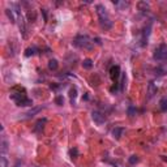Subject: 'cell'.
I'll return each instance as SVG.
<instances>
[{
  "instance_id": "1",
  "label": "cell",
  "mask_w": 167,
  "mask_h": 167,
  "mask_svg": "<svg viewBox=\"0 0 167 167\" xmlns=\"http://www.w3.org/2000/svg\"><path fill=\"white\" fill-rule=\"evenodd\" d=\"M21 92H25L22 88H18V93L16 92V89H13L12 93H10V98L13 99V101L16 102V104L20 106V107H26V106H33V101L30 98H27L26 97V94L25 93H22Z\"/></svg>"
},
{
  "instance_id": "2",
  "label": "cell",
  "mask_w": 167,
  "mask_h": 167,
  "mask_svg": "<svg viewBox=\"0 0 167 167\" xmlns=\"http://www.w3.org/2000/svg\"><path fill=\"white\" fill-rule=\"evenodd\" d=\"M96 9H97V14L99 17V22H101V26L104 30L111 29V27H112V21H111L110 16L107 13V9H106L102 4H98L96 7Z\"/></svg>"
},
{
  "instance_id": "3",
  "label": "cell",
  "mask_w": 167,
  "mask_h": 167,
  "mask_svg": "<svg viewBox=\"0 0 167 167\" xmlns=\"http://www.w3.org/2000/svg\"><path fill=\"white\" fill-rule=\"evenodd\" d=\"M92 39L88 35H77L73 41V44L79 48H92Z\"/></svg>"
},
{
  "instance_id": "4",
  "label": "cell",
  "mask_w": 167,
  "mask_h": 167,
  "mask_svg": "<svg viewBox=\"0 0 167 167\" xmlns=\"http://www.w3.org/2000/svg\"><path fill=\"white\" fill-rule=\"evenodd\" d=\"M153 58L155 60H166L167 59V46L166 44H161L154 50Z\"/></svg>"
},
{
  "instance_id": "5",
  "label": "cell",
  "mask_w": 167,
  "mask_h": 167,
  "mask_svg": "<svg viewBox=\"0 0 167 167\" xmlns=\"http://www.w3.org/2000/svg\"><path fill=\"white\" fill-rule=\"evenodd\" d=\"M92 119L94 120V123H96L97 125H102L106 121V116L102 112H99V111H93L92 112Z\"/></svg>"
},
{
  "instance_id": "6",
  "label": "cell",
  "mask_w": 167,
  "mask_h": 167,
  "mask_svg": "<svg viewBox=\"0 0 167 167\" xmlns=\"http://www.w3.org/2000/svg\"><path fill=\"white\" fill-rule=\"evenodd\" d=\"M121 76V72H120V67L119 65H112L110 69V77L111 80H112L114 82H116L119 80V77Z\"/></svg>"
},
{
  "instance_id": "7",
  "label": "cell",
  "mask_w": 167,
  "mask_h": 167,
  "mask_svg": "<svg viewBox=\"0 0 167 167\" xmlns=\"http://www.w3.org/2000/svg\"><path fill=\"white\" fill-rule=\"evenodd\" d=\"M42 108H43V107H41V106H39V107H33L31 110L27 111V112L22 114V115H24V116H22V119H30V118H33V116L37 115V114H38V112H39V111L42 110Z\"/></svg>"
},
{
  "instance_id": "8",
  "label": "cell",
  "mask_w": 167,
  "mask_h": 167,
  "mask_svg": "<svg viewBox=\"0 0 167 167\" xmlns=\"http://www.w3.org/2000/svg\"><path fill=\"white\" fill-rule=\"evenodd\" d=\"M124 132H125V129L123 127H115L112 129V136H114V138H116V140H119V138L124 135Z\"/></svg>"
},
{
  "instance_id": "9",
  "label": "cell",
  "mask_w": 167,
  "mask_h": 167,
  "mask_svg": "<svg viewBox=\"0 0 167 167\" xmlns=\"http://www.w3.org/2000/svg\"><path fill=\"white\" fill-rule=\"evenodd\" d=\"M44 124H46V119H39L35 123L34 128H33V131H34V132H42V129L44 128Z\"/></svg>"
},
{
  "instance_id": "10",
  "label": "cell",
  "mask_w": 167,
  "mask_h": 167,
  "mask_svg": "<svg viewBox=\"0 0 167 167\" xmlns=\"http://www.w3.org/2000/svg\"><path fill=\"white\" fill-rule=\"evenodd\" d=\"M37 52H38V48H37V47H34V46L29 47V48L25 50V56H26V58H30V56H33V55H35Z\"/></svg>"
},
{
  "instance_id": "11",
  "label": "cell",
  "mask_w": 167,
  "mask_h": 167,
  "mask_svg": "<svg viewBox=\"0 0 167 167\" xmlns=\"http://www.w3.org/2000/svg\"><path fill=\"white\" fill-rule=\"evenodd\" d=\"M58 67H59L58 60L51 59V60L48 62V69H50V71H56V69H58Z\"/></svg>"
},
{
  "instance_id": "12",
  "label": "cell",
  "mask_w": 167,
  "mask_h": 167,
  "mask_svg": "<svg viewBox=\"0 0 167 167\" xmlns=\"http://www.w3.org/2000/svg\"><path fill=\"white\" fill-rule=\"evenodd\" d=\"M137 7L140 10H142V12H145V10H150V5L146 3V2H140L137 4Z\"/></svg>"
},
{
  "instance_id": "13",
  "label": "cell",
  "mask_w": 167,
  "mask_h": 167,
  "mask_svg": "<svg viewBox=\"0 0 167 167\" xmlns=\"http://www.w3.org/2000/svg\"><path fill=\"white\" fill-rule=\"evenodd\" d=\"M69 97H71V103L75 104V103H76L75 99H76V97H77V89H76V88H72L71 90H69Z\"/></svg>"
},
{
  "instance_id": "14",
  "label": "cell",
  "mask_w": 167,
  "mask_h": 167,
  "mask_svg": "<svg viewBox=\"0 0 167 167\" xmlns=\"http://www.w3.org/2000/svg\"><path fill=\"white\" fill-rule=\"evenodd\" d=\"M148 89H149V98H152L154 94L157 93V88H155L154 82H150V84H149V86H148Z\"/></svg>"
},
{
  "instance_id": "15",
  "label": "cell",
  "mask_w": 167,
  "mask_h": 167,
  "mask_svg": "<svg viewBox=\"0 0 167 167\" xmlns=\"http://www.w3.org/2000/svg\"><path fill=\"white\" fill-rule=\"evenodd\" d=\"M82 67L85 69H90L92 67H93V62H92V59H85L82 62Z\"/></svg>"
},
{
  "instance_id": "16",
  "label": "cell",
  "mask_w": 167,
  "mask_h": 167,
  "mask_svg": "<svg viewBox=\"0 0 167 167\" xmlns=\"http://www.w3.org/2000/svg\"><path fill=\"white\" fill-rule=\"evenodd\" d=\"M128 162H129L131 165H136L138 162V157L137 155H131L129 159H128Z\"/></svg>"
},
{
  "instance_id": "17",
  "label": "cell",
  "mask_w": 167,
  "mask_h": 167,
  "mask_svg": "<svg viewBox=\"0 0 167 167\" xmlns=\"http://www.w3.org/2000/svg\"><path fill=\"white\" fill-rule=\"evenodd\" d=\"M0 161H2V167H8V161H7L5 154H2V158H0Z\"/></svg>"
},
{
  "instance_id": "18",
  "label": "cell",
  "mask_w": 167,
  "mask_h": 167,
  "mask_svg": "<svg viewBox=\"0 0 167 167\" xmlns=\"http://www.w3.org/2000/svg\"><path fill=\"white\" fill-rule=\"evenodd\" d=\"M161 108L163 111L167 110V99H162V101H161Z\"/></svg>"
},
{
  "instance_id": "19",
  "label": "cell",
  "mask_w": 167,
  "mask_h": 167,
  "mask_svg": "<svg viewBox=\"0 0 167 167\" xmlns=\"http://www.w3.org/2000/svg\"><path fill=\"white\" fill-rule=\"evenodd\" d=\"M135 112H136V108L133 107V106H131V107L128 108V115H129V116H133V115H135Z\"/></svg>"
},
{
  "instance_id": "20",
  "label": "cell",
  "mask_w": 167,
  "mask_h": 167,
  "mask_svg": "<svg viewBox=\"0 0 167 167\" xmlns=\"http://www.w3.org/2000/svg\"><path fill=\"white\" fill-rule=\"evenodd\" d=\"M77 154H79V152H77L76 148L71 150V157H72V158H77Z\"/></svg>"
},
{
  "instance_id": "21",
  "label": "cell",
  "mask_w": 167,
  "mask_h": 167,
  "mask_svg": "<svg viewBox=\"0 0 167 167\" xmlns=\"http://www.w3.org/2000/svg\"><path fill=\"white\" fill-rule=\"evenodd\" d=\"M55 102H56L59 106H63V103H64V99H63V97H60V96H59V97L56 98V101H55Z\"/></svg>"
},
{
  "instance_id": "22",
  "label": "cell",
  "mask_w": 167,
  "mask_h": 167,
  "mask_svg": "<svg viewBox=\"0 0 167 167\" xmlns=\"http://www.w3.org/2000/svg\"><path fill=\"white\" fill-rule=\"evenodd\" d=\"M162 159L165 161V162H167V155H162Z\"/></svg>"
},
{
  "instance_id": "23",
  "label": "cell",
  "mask_w": 167,
  "mask_h": 167,
  "mask_svg": "<svg viewBox=\"0 0 167 167\" xmlns=\"http://www.w3.org/2000/svg\"><path fill=\"white\" fill-rule=\"evenodd\" d=\"M16 167H18V165H17V166H16Z\"/></svg>"
}]
</instances>
